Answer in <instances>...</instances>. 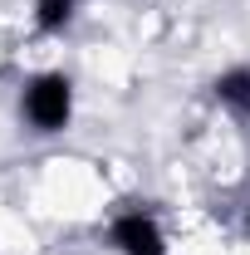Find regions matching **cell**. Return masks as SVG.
Returning <instances> with one entry per match:
<instances>
[{
  "label": "cell",
  "mask_w": 250,
  "mask_h": 255,
  "mask_svg": "<svg viewBox=\"0 0 250 255\" xmlns=\"http://www.w3.org/2000/svg\"><path fill=\"white\" fill-rule=\"evenodd\" d=\"M20 123L34 137H54L74 123V79L64 69H44L20 89Z\"/></svg>",
  "instance_id": "cell-1"
},
{
  "label": "cell",
  "mask_w": 250,
  "mask_h": 255,
  "mask_svg": "<svg viewBox=\"0 0 250 255\" xmlns=\"http://www.w3.org/2000/svg\"><path fill=\"white\" fill-rule=\"evenodd\" d=\"M108 246L118 255H167V231L152 211H118L108 226Z\"/></svg>",
  "instance_id": "cell-2"
},
{
  "label": "cell",
  "mask_w": 250,
  "mask_h": 255,
  "mask_svg": "<svg viewBox=\"0 0 250 255\" xmlns=\"http://www.w3.org/2000/svg\"><path fill=\"white\" fill-rule=\"evenodd\" d=\"M74 15H79V0H34V30L39 34H64Z\"/></svg>",
  "instance_id": "cell-3"
},
{
  "label": "cell",
  "mask_w": 250,
  "mask_h": 255,
  "mask_svg": "<svg viewBox=\"0 0 250 255\" xmlns=\"http://www.w3.org/2000/svg\"><path fill=\"white\" fill-rule=\"evenodd\" d=\"M216 98L236 103V108H250V69H226L216 79Z\"/></svg>",
  "instance_id": "cell-4"
}]
</instances>
